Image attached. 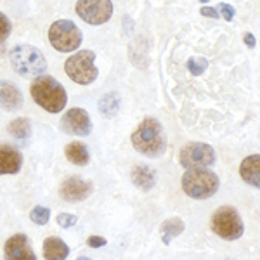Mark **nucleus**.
Returning a JSON list of instances; mask_svg holds the SVG:
<instances>
[{
  "label": "nucleus",
  "mask_w": 260,
  "mask_h": 260,
  "mask_svg": "<svg viewBox=\"0 0 260 260\" xmlns=\"http://www.w3.org/2000/svg\"><path fill=\"white\" fill-rule=\"evenodd\" d=\"M132 146L148 158H160L167 151V134L163 125L154 118H144L132 134Z\"/></svg>",
  "instance_id": "obj_1"
},
{
  "label": "nucleus",
  "mask_w": 260,
  "mask_h": 260,
  "mask_svg": "<svg viewBox=\"0 0 260 260\" xmlns=\"http://www.w3.org/2000/svg\"><path fill=\"white\" fill-rule=\"evenodd\" d=\"M30 92L33 101L40 108H44L47 113H54V115L64 110L66 103H68V95H66L64 87L56 78L49 77V75L37 77L31 83Z\"/></svg>",
  "instance_id": "obj_2"
},
{
  "label": "nucleus",
  "mask_w": 260,
  "mask_h": 260,
  "mask_svg": "<svg viewBox=\"0 0 260 260\" xmlns=\"http://www.w3.org/2000/svg\"><path fill=\"white\" fill-rule=\"evenodd\" d=\"M11 66L21 77L37 78L47 70V61L37 47L21 44L11 50Z\"/></svg>",
  "instance_id": "obj_3"
},
{
  "label": "nucleus",
  "mask_w": 260,
  "mask_h": 260,
  "mask_svg": "<svg viewBox=\"0 0 260 260\" xmlns=\"http://www.w3.org/2000/svg\"><path fill=\"white\" fill-rule=\"evenodd\" d=\"M182 189L189 198L194 200L212 198L219 189V177L207 167L187 169L186 174L182 175Z\"/></svg>",
  "instance_id": "obj_4"
},
{
  "label": "nucleus",
  "mask_w": 260,
  "mask_h": 260,
  "mask_svg": "<svg viewBox=\"0 0 260 260\" xmlns=\"http://www.w3.org/2000/svg\"><path fill=\"white\" fill-rule=\"evenodd\" d=\"M95 54L92 50H80V52L70 56L64 62V71L78 85H89L98 78V68H95Z\"/></svg>",
  "instance_id": "obj_5"
},
{
  "label": "nucleus",
  "mask_w": 260,
  "mask_h": 260,
  "mask_svg": "<svg viewBox=\"0 0 260 260\" xmlns=\"http://www.w3.org/2000/svg\"><path fill=\"white\" fill-rule=\"evenodd\" d=\"M49 42L59 52H73L82 44V31L73 21H54L49 28Z\"/></svg>",
  "instance_id": "obj_6"
},
{
  "label": "nucleus",
  "mask_w": 260,
  "mask_h": 260,
  "mask_svg": "<svg viewBox=\"0 0 260 260\" xmlns=\"http://www.w3.org/2000/svg\"><path fill=\"white\" fill-rule=\"evenodd\" d=\"M212 231L222 240L234 241L243 236V220L233 207H220L212 217Z\"/></svg>",
  "instance_id": "obj_7"
},
{
  "label": "nucleus",
  "mask_w": 260,
  "mask_h": 260,
  "mask_svg": "<svg viewBox=\"0 0 260 260\" xmlns=\"http://www.w3.org/2000/svg\"><path fill=\"white\" fill-rule=\"evenodd\" d=\"M179 161L184 169H200V167H210L215 163V151L212 146L205 142H191L186 148L180 149Z\"/></svg>",
  "instance_id": "obj_8"
},
{
  "label": "nucleus",
  "mask_w": 260,
  "mask_h": 260,
  "mask_svg": "<svg viewBox=\"0 0 260 260\" xmlns=\"http://www.w3.org/2000/svg\"><path fill=\"white\" fill-rule=\"evenodd\" d=\"M75 11L85 23L104 24L113 14V4L111 0H78Z\"/></svg>",
  "instance_id": "obj_9"
},
{
  "label": "nucleus",
  "mask_w": 260,
  "mask_h": 260,
  "mask_svg": "<svg viewBox=\"0 0 260 260\" xmlns=\"http://www.w3.org/2000/svg\"><path fill=\"white\" fill-rule=\"evenodd\" d=\"M61 130L70 136L85 137L92 132V121L89 113L82 108H71L61 118Z\"/></svg>",
  "instance_id": "obj_10"
},
{
  "label": "nucleus",
  "mask_w": 260,
  "mask_h": 260,
  "mask_svg": "<svg viewBox=\"0 0 260 260\" xmlns=\"http://www.w3.org/2000/svg\"><path fill=\"white\" fill-rule=\"evenodd\" d=\"M90 194H92V184L89 180L77 177V175L62 180V184L59 187V196L64 201H70V203L83 201L89 198Z\"/></svg>",
  "instance_id": "obj_11"
},
{
  "label": "nucleus",
  "mask_w": 260,
  "mask_h": 260,
  "mask_svg": "<svg viewBox=\"0 0 260 260\" xmlns=\"http://www.w3.org/2000/svg\"><path fill=\"white\" fill-rule=\"evenodd\" d=\"M4 258L6 260H37L31 243L24 234H14L4 245Z\"/></svg>",
  "instance_id": "obj_12"
},
{
  "label": "nucleus",
  "mask_w": 260,
  "mask_h": 260,
  "mask_svg": "<svg viewBox=\"0 0 260 260\" xmlns=\"http://www.w3.org/2000/svg\"><path fill=\"white\" fill-rule=\"evenodd\" d=\"M23 165V154L11 144H0V175L18 174Z\"/></svg>",
  "instance_id": "obj_13"
},
{
  "label": "nucleus",
  "mask_w": 260,
  "mask_h": 260,
  "mask_svg": "<svg viewBox=\"0 0 260 260\" xmlns=\"http://www.w3.org/2000/svg\"><path fill=\"white\" fill-rule=\"evenodd\" d=\"M23 106V94L9 80H0V108L4 111H16Z\"/></svg>",
  "instance_id": "obj_14"
},
{
  "label": "nucleus",
  "mask_w": 260,
  "mask_h": 260,
  "mask_svg": "<svg viewBox=\"0 0 260 260\" xmlns=\"http://www.w3.org/2000/svg\"><path fill=\"white\" fill-rule=\"evenodd\" d=\"M240 175L246 184L260 189V154H251L241 161Z\"/></svg>",
  "instance_id": "obj_15"
},
{
  "label": "nucleus",
  "mask_w": 260,
  "mask_h": 260,
  "mask_svg": "<svg viewBox=\"0 0 260 260\" xmlns=\"http://www.w3.org/2000/svg\"><path fill=\"white\" fill-rule=\"evenodd\" d=\"M70 255V246L59 238H47L44 241L45 260H66Z\"/></svg>",
  "instance_id": "obj_16"
},
{
  "label": "nucleus",
  "mask_w": 260,
  "mask_h": 260,
  "mask_svg": "<svg viewBox=\"0 0 260 260\" xmlns=\"http://www.w3.org/2000/svg\"><path fill=\"white\" fill-rule=\"evenodd\" d=\"M130 177H132L134 186H137L142 191L153 189L154 182H156V174H154V172L151 170L148 165H137V167H134V170H132V174H130Z\"/></svg>",
  "instance_id": "obj_17"
},
{
  "label": "nucleus",
  "mask_w": 260,
  "mask_h": 260,
  "mask_svg": "<svg viewBox=\"0 0 260 260\" xmlns=\"http://www.w3.org/2000/svg\"><path fill=\"white\" fill-rule=\"evenodd\" d=\"M64 154H66V160L71 161L73 165H87L89 163V148H87L83 142L80 141H73L70 142L68 146L64 148Z\"/></svg>",
  "instance_id": "obj_18"
},
{
  "label": "nucleus",
  "mask_w": 260,
  "mask_h": 260,
  "mask_svg": "<svg viewBox=\"0 0 260 260\" xmlns=\"http://www.w3.org/2000/svg\"><path fill=\"white\" fill-rule=\"evenodd\" d=\"M184 228H186V225H184V220L179 219V217H172V219H167L161 224V228H160L163 245H170V241L174 240V238H177L179 234L184 231Z\"/></svg>",
  "instance_id": "obj_19"
},
{
  "label": "nucleus",
  "mask_w": 260,
  "mask_h": 260,
  "mask_svg": "<svg viewBox=\"0 0 260 260\" xmlns=\"http://www.w3.org/2000/svg\"><path fill=\"white\" fill-rule=\"evenodd\" d=\"M9 134L19 141H24L31 134V123L28 118H16L9 123Z\"/></svg>",
  "instance_id": "obj_20"
},
{
  "label": "nucleus",
  "mask_w": 260,
  "mask_h": 260,
  "mask_svg": "<svg viewBox=\"0 0 260 260\" xmlns=\"http://www.w3.org/2000/svg\"><path fill=\"white\" fill-rule=\"evenodd\" d=\"M120 108V98L116 94H106L103 95V99L99 101V110L101 115L106 116V118H111V116L116 115Z\"/></svg>",
  "instance_id": "obj_21"
},
{
  "label": "nucleus",
  "mask_w": 260,
  "mask_h": 260,
  "mask_svg": "<svg viewBox=\"0 0 260 260\" xmlns=\"http://www.w3.org/2000/svg\"><path fill=\"white\" fill-rule=\"evenodd\" d=\"M30 219H31V222H35L37 225H45L50 219V210L47 207L37 205V207L30 212Z\"/></svg>",
  "instance_id": "obj_22"
},
{
  "label": "nucleus",
  "mask_w": 260,
  "mask_h": 260,
  "mask_svg": "<svg viewBox=\"0 0 260 260\" xmlns=\"http://www.w3.org/2000/svg\"><path fill=\"white\" fill-rule=\"evenodd\" d=\"M187 68H189L192 75H201L208 68V61L205 59V57H191V59L187 61Z\"/></svg>",
  "instance_id": "obj_23"
},
{
  "label": "nucleus",
  "mask_w": 260,
  "mask_h": 260,
  "mask_svg": "<svg viewBox=\"0 0 260 260\" xmlns=\"http://www.w3.org/2000/svg\"><path fill=\"white\" fill-rule=\"evenodd\" d=\"M11 30H12V24H11L9 18L0 12V42H4L7 37H9Z\"/></svg>",
  "instance_id": "obj_24"
},
{
  "label": "nucleus",
  "mask_w": 260,
  "mask_h": 260,
  "mask_svg": "<svg viewBox=\"0 0 260 260\" xmlns=\"http://www.w3.org/2000/svg\"><path fill=\"white\" fill-rule=\"evenodd\" d=\"M77 222H78L77 215H70V213H59V215H57V224H59L62 229L73 228Z\"/></svg>",
  "instance_id": "obj_25"
},
{
  "label": "nucleus",
  "mask_w": 260,
  "mask_h": 260,
  "mask_svg": "<svg viewBox=\"0 0 260 260\" xmlns=\"http://www.w3.org/2000/svg\"><path fill=\"white\" fill-rule=\"evenodd\" d=\"M217 12H220V16L225 21H233L234 19V14H236L234 7L229 6V4H219V7H217Z\"/></svg>",
  "instance_id": "obj_26"
},
{
  "label": "nucleus",
  "mask_w": 260,
  "mask_h": 260,
  "mask_svg": "<svg viewBox=\"0 0 260 260\" xmlns=\"http://www.w3.org/2000/svg\"><path fill=\"white\" fill-rule=\"evenodd\" d=\"M106 240H104L103 236H90L89 240H87V245L90 246V248H101V246H106Z\"/></svg>",
  "instance_id": "obj_27"
},
{
  "label": "nucleus",
  "mask_w": 260,
  "mask_h": 260,
  "mask_svg": "<svg viewBox=\"0 0 260 260\" xmlns=\"http://www.w3.org/2000/svg\"><path fill=\"white\" fill-rule=\"evenodd\" d=\"M201 14L207 16V18H220V14L217 12V9H212V7H201Z\"/></svg>",
  "instance_id": "obj_28"
},
{
  "label": "nucleus",
  "mask_w": 260,
  "mask_h": 260,
  "mask_svg": "<svg viewBox=\"0 0 260 260\" xmlns=\"http://www.w3.org/2000/svg\"><path fill=\"white\" fill-rule=\"evenodd\" d=\"M245 44L248 45L250 49L255 47V37L251 35V33H246V35H245Z\"/></svg>",
  "instance_id": "obj_29"
},
{
  "label": "nucleus",
  "mask_w": 260,
  "mask_h": 260,
  "mask_svg": "<svg viewBox=\"0 0 260 260\" xmlns=\"http://www.w3.org/2000/svg\"><path fill=\"white\" fill-rule=\"evenodd\" d=\"M77 260H92V258H89V257H78Z\"/></svg>",
  "instance_id": "obj_30"
},
{
  "label": "nucleus",
  "mask_w": 260,
  "mask_h": 260,
  "mask_svg": "<svg viewBox=\"0 0 260 260\" xmlns=\"http://www.w3.org/2000/svg\"><path fill=\"white\" fill-rule=\"evenodd\" d=\"M200 2H203V4H207V2H208V0H200Z\"/></svg>",
  "instance_id": "obj_31"
}]
</instances>
